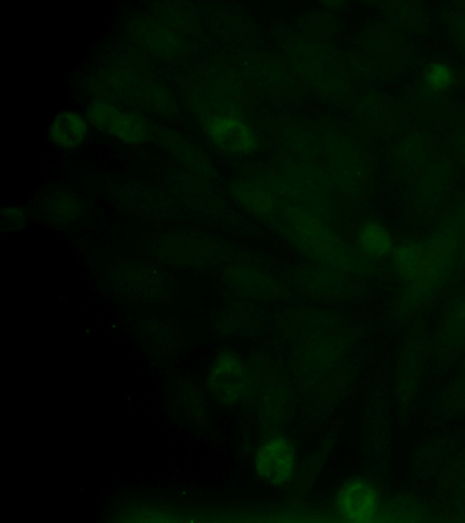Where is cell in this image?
I'll return each mask as SVG.
<instances>
[{"label":"cell","mask_w":465,"mask_h":523,"mask_svg":"<svg viewBox=\"0 0 465 523\" xmlns=\"http://www.w3.org/2000/svg\"><path fill=\"white\" fill-rule=\"evenodd\" d=\"M450 237L401 245L394 249L399 273L417 291H424L442 275L453 249Z\"/></svg>","instance_id":"1"},{"label":"cell","mask_w":465,"mask_h":523,"mask_svg":"<svg viewBox=\"0 0 465 523\" xmlns=\"http://www.w3.org/2000/svg\"><path fill=\"white\" fill-rule=\"evenodd\" d=\"M110 87L118 96L143 104L152 111L171 110V94L158 82L147 79L134 68H117L111 72Z\"/></svg>","instance_id":"2"},{"label":"cell","mask_w":465,"mask_h":523,"mask_svg":"<svg viewBox=\"0 0 465 523\" xmlns=\"http://www.w3.org/2000/svg\"><path fill=\"white\" fill-rule=\"evenodd\" d=\"M253 466L256 475L265 483L275 487L285 485L295 471L293 444L283 436L267 439L258 448Z\"/></svg>","instance_id":"3"},{"label":"cell","mask_w":465,"mask_h":523,"mask_svg":"<svg viewBox=\"0 0 465 523\" xmlns=\"http://www.w3.org/2000/svg\"><path fill=\"white\" fill-rule=\"evenodd\" d=\"M213 398L225 405H232L243 399L249 388V378L242 360L231 352H224L215 360L208 379Z\"/></svg>","instance_id":"4"},{"label":"cell","mask_w":465,"mask_h":523,"mask_svg":"<svg viewBox=\"0 0 465 523\" xmlns=\"http://www.w3.org/2000/svg\"><path fill=\"white\" fill-rule=\"evenodd\" d=\"M90 121L103 130L130 144L145 141L149 123L140 115L122 111L107 103H95L88 109Z\"/></svg>","instance_id":"5"},{"label":"cell","mask_w":465,"mask_h":523,"mask_svg":"<svg viewBox=\"0 0 465 523\" xmlns=\"http://www.w3.org/2000/svg\"><path fill=\"white\" fill-rule=\"evenodd\" d=\"M434 354L443 363L454 360L465 349V293L447 305L435 331Z\"/></svg>","instance_id":"6"},{"label":"cell","mask_w":465,"mask_h":523,"mask_svg":"<svg viewBox=\"0 0 465 523\" xmlns=\"http://www.w3.org/2000/svg\"><path fill=\"white\" fill-rule=\"evenodd\" d=\"M340 516L350 522H368L378 512L379 498L375 488L368 481L353 479L345 482L335 498Z\"/></svg>","instance_id":"7"},{"label":"cell","mask_w":465,"mask_h":523,"mask_svg":"<svg viewBox=\"0 0 465 523\" xmlns=\"http://www.w3.org/2000/svg\"><path fill=\"white\" fill-rule=\"evenodd\" d=\"M130 30L137 44L158 59L171 60L183 52L180 36L159 19H139Z\"/></svg>","instance_id":"8"},{"label":"cell","mask_w":465,"mask_h":523,"mask_svg":"<svg viewBox=\"0 0 465 523\" xmlns=\"http://www.w3.org/2000/svg\"><path fill=\"white\" fill-rule=\"evenodd\" d=\"M424 359L422 335L414 334L406 342L397 368L396 391L403 402L411 401L420 387Z\"/></svg>","instance_id":"9"},{"label":"cell","mask_w":465,"mask_h":523,"mask_svg":"<svg viewBox=\"0 0 465 523\" xmlns=\"http://www.w3.org/2000/svg\"><path fill=\"white\" fill-rule=\"evenodd\" d=\"M208 129L213 142L230 152L246 153L255 144L251 130L232 118H215L210 122Z\"/></svg>","instance_id":"10"},{"label":"cell","mask_w":465,"mask_h":523,"mask_svg":"<svg viewBox=\"0 0 465 523\" xmlns=\"http://www.w3.org/2000/svg\"><path fill=\"white\" fill-rule=\"evenodd\" d=\"M86 133V122L74 112L58 114L50 129V135L54 143L66 149L79 146L85 139Z\"/></svg>","instance_id":"11"},{"label":"cell","mask_w":465,"mask_h":523,"mask_svg":"<svg viewBox=\"0 0 465 523\" xmlns=\"http://www.w3.org/2000/svg\"><path fill=\"white\" fill-rule=\"evenodd\" d=\"M359 243L371 257H382L393 251L391 237L386 228L375 222H367L360 231Z\"/></svg>","instance_id":"12"},{"label":"cell","mask_w":465,"mask_h":523,"mask_svg":"<svg viewBox=\"0 0 465 523\" xmlns=\"http://www.w3.org/2000/svg\"><path fill=\"white\" fill-rule=\"evenodd\" d=\"M444 481L450 499L465 508V449L450 466Z\"/></svg>","instance_id":"13"},{"label":"cell","mask_w":465,"mask_h":523,"mask_svg":"<svg viewBox=\"0 0 465 523\" xmlns=\"http://www.w3.org/2000/svg\"><path fill=\"white\" fill-rule=\"evenodd\" d=\"M443 400L449 410L465 412V372L449 386Z\"/></svg>","instance_id":"14"},{"label":"cell","mask_w":465,"mask_h":523,"mask_svg":"<svg viewBox=\"0 0 465 523\" xmlns=\"http://www.w3.org/2000/svg\"><path fill=\"white\" fill-rule=\"evenodd\" d=\"M427 80L434 89H441L447 86L451 80V74L448 67L443 64H433L426 73Z\"/></svg>","instance_id":"15"}]
</instances>
